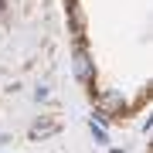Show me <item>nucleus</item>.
<instances>
[{
	"label": "nucleus",
	"mask_w": 153,
	"mask_h": 153,
	"mask_svg": "<svg viewBox=\"0 0 153 153\" xmlns=\"http://www.w3.org/2000/svg\"><path fill=\"white\" fill-rule=\"evenodd\" d=\"M48 129H55V123H38L34 126V136H48Z\"/></svg>",
	"instance_id": "1"
}]
</instances>
